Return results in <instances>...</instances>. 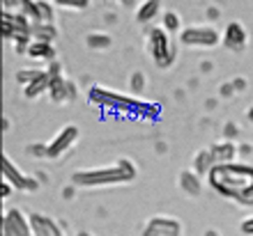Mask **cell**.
<instances>
[{"label":"cell","mask_w":253,"mask_h":236,"mask_svg":"<svg viewBox=\"0 0 253 236\" xmlns=\"http://www.w3.org/2000/svg\"><path fill=\"white\" fill-rule=\"evenodd\" d=\"M140 236H182V225L173 216H152L143 225Z\"/></svg>","instance_id":"52a82bcc"},{"label":"cell","mask_w":253,"mask_h":236,"mask_svg":"<svg viewBox=\"0 0 253 236\" xmlns=\"http://www.w3.org/2000/svg\"><path fill=\"white\" fill-rule=\"evenodd\" d=\"M40 23H53V7L46 0H37V19Z\"/></svg>","instance_id":"d4e9b609"},{"label":"cell","mask_w":253,"mask_h":236,"mask_svg":"<svg viewBox=\"0 0 253 236\" xmlns=\"http://www.w3.org/2000/svg\"><path fill=\"white\" fill-rule=\"evenodd\" d=\"M2 9L23 14L30 21L37 19V0H2Z\"/></svg>","instance_id":"5bb4252c"},{"label":"cell","mask_w":253,"mask_h":236,"mask_svg":"<svg viewBox=\"0 0 253 236\" xmlns=\"http://www.w3.org/2000/svg\"><path fill=\"white\" fill-rule=\"evenodd\" d=\"M44 73V69H19L16 71V83L19 85H23V87H28L33 80H37Z\"/></svg>","instance_id":"cb8c5ba5"},{"label":"cell","mask_w":253,"mask_h":236,"mask_svg":"<svg viewBox=\"0 0 253 236\" xmlns=\"http://www.w3.org/2000/svg\"><path fill=\"white\" fill-rule=\"evenodd\" d=\"M85 44L92 51H104V48H111V44H113V39H111V34L108 33H90L87 34Z\"/></svg>","instance_id":"7402d4cb"},{"label":"cell","mask_w":253,"mask_h":236,"mask_svg":"<svg viewBox=\"0 0 253 236\" xmlns=\"http://www.w3.org/2000/svg\"><path fill=\"white\" fill-rule=\"evenodd\" d=\"M247 119H249V122H251V124H253V105H251V108H249V112H247Z\"/></svg>","instance_id":"8d00e7d4"},{"label":"cell","mask_w":253,"mask_h":236,"mask_svg":"<svg viewBox=\"0 0 253 236\" xmlns=\"http://www.w3.org/2000/svg\"><path fill=\"white\" fill-rule=\"evenodd\" d=\"M221 41H223V46H226L228 51L242 53L244 48H247V44H249L247 28L242 26V23H237V21L228 23L226 30H223V34H221Z\"/></svg>","instance_id":"9c48e42d"},{"label":"cell","mask_w":253,"mask_h":236,"mask_svg":"<svg viewBox=\"0 0 253 236\" xmlns=\"http://www.w3.org/2000/svg\"><path fill=\"white\" fill-rule=\"evenodd\" d=\"M79 236H92L90 232H79Z\"/></svg>","instance_id":"f35d334b"},{"label":"cell","mask_w":253,"mask_h":236,"mask_svg":"<svg viewBox=\"0 0 253 236\" xmlns=\"http://www.w3.org/2000/svg\"><path fill=\"white\" fill-rule=\"evenodd\" d=\"M30 223H33L35 236H65L62 234V227L55 220H51L48 216H40V213H33L30 216Z\"/></svg>","instance_id":"4fadbf2b"},{"label":"cell","mask_w":253,"mask_h":236,"mask_svg":"<svg viewBox=\"0 0 253 236\" xmlns=\"http://www.w3.org/2000/svg\"><path fill=\"white\" fill-rule=\"evenodd\" d=\"M212 168H214V161H212V151L210 149H200L193 156V170L198 172V174H210Z\"/></svg>","instance_id":"44dd1931"},{"label":"cell","mask_w":253,"mask_h":236,"mask_svg":"<svg viewBox=\"0 0 253 236\" xmlns=\"http://www.w3.org/2000/svg\"><path fill=\"white\" fill-rule=\"evenodd\" d=\"M2 220H5V223L12 227V232L16 236H35V230H33L30 218H26L19 209H9L5 213V218H2Z\"/></svg>","instance_id":"8fae6325"},{"label":"cell","mask_w":253,"mask_h":236,"mask_svg":"<svg viewBox=\"0 0 253 236\" xmlns=\"http://www.w3.org/2000/svg\"><path fill=\"white\" fill-rule=\"evenodd\" d=\"M161 12V0H143L136 9V21L138 23H150L154 16H159Z\"/></svg>","instance_id":"ac0fdd59"},{"label":"cell","mask_w":253,"mask_h":236,"mask_svg":"<svg viewBox=\"0 0 253 236\" xmlns=\"http://www.w3.org/2000/svg\"><path fill=\"white\" fill-rule=\"evenodd\" d=\"M161 28H164L168 34H175V33H182V30H184V28H182V23H180V14L173 12V9L164 14V26H161Z\"/></svg>","instance_id":"603a6c76"},{"label":"cell","mask_w":253,"mask_h":236,"mask_svg":"<svg viewBox=\"0 0 253 236\" xmlns=\"http://www.w3.org/2000/svg\"><path fill=\"white\" fill-rule=\"evenodd\" d=\"M87 101L97 108L113 112V115H125V117H136V119H157L161 112V105L154 101H143L136 97H126V94H118L108 87L94 85L87 94Z\"/></svg>","instance_id":"7a4b0ae2"},{"label":"cell","mask_w":253,"mask_h":236,"mask_svg":"<svg viewBox=\"0 0 253 236\" xmlns=\"http://www.w3.org/2000/svg\"><path fill=\"white\" fill-rule=\"evenodd\" d=\"M28 154L35 158H48V144H42V142H33V144H28Z\"/></svg>","instance_id":"83f0119b"},{"label":"cell","mask_w":253,"mask_h":236,"mask_svg":"<svg viewBox=\"0 0 253 236\" xmlns=\"http://www.w3.org/2000/svg\"><path fill=\"white\" fill-rule=\"evenodd\" d=\"M46 71H48V76H51V78H55V76H62V67H60V62H58V60L48 62Z\"/></svg>","instance_id":"f546056e"},{"label":"cell","mask_w":253,"mask_h":236,"mask_svg":"<svg viewBox=\"0 0 253 236\" xmlns=\"http://www.w3.org/2000/svg\"><path fill=\"white\" fill-rule=\"evenodd\" d=\"M233 87L237 90V92H242V90L247 87V80H244V78H235V80H233Z\"/></svg>","instance_id":"e575fe53"},{"label":"cell","mask_w":253,"mask_h":236,"mask_svg":"<svg viewBox=\"0 0 253 236\" xmlns=\"http://www.w3.org/2000/svg\"><path fill=\"white\" fill-rule=\"evenodd\" d=\"M2 23L12 28L16 34H30V28H33V21L16 12H2Z\"/></svg>","instance_id":"e0dca14e"},{"label":"cell","mask_w":253,"mask_h":236,"mask_svg":"<svg viewBox=\"0 0 253 236\" xmlns=\"http://www.w3.org/2000/svg\"><path fill=\"white\" fill-rule=\"evenodd\" d=\"M12 188H14V186L9 184V181H5V179H2V181H0V197H2V200H7V197H9V193H12Z\"/></svg>","instance_id":"1f68e13d"},{"label":"cell","mask_w":253,"mask_h":236,"mask_svg":"<svg viewBox=\"0 0 253 236\" xmlns=\"http://www.w3.org/2000/svg\"><path fill=\"white\" fill-rule=\"evenodd\" d=\"M207 181L221 197L235 200L237 204H244V206H253V165H214L207 174Z\"/></svg>","instance_id":"6da1fadb"},{"label":"cell","mask_w":253,"mask_h":236,"mask_svg":"<svg viewBox=\"0 0 253 236\" xmlns=\"http://www.w3.org/2000/svg\"><path fill=\"white\" fill-rule=\"evenodd\" d=\"M129 90H133V92L138 94V92H143L145 90V76L140 71H136V73H131V78H129Z\"/></svg>","instance_id":"4316f807"},{"label":"cell","mask_w":253,"mask_h":236,"mask_svg":"<svg viewBox=\"0 0 253 236\" xmlns=\"http://www.w3.org/2000/svg\"><path fill=\"white\" fill-rule=\"evenodd\" d=\"M240 230H242V234H244V236H253V216H249V218H244V220H242Z\"/></svg>","instance_id":"f1b7e54d"},{"label":"cell","mask_w":253,"mask_h":236,"mask_svg":"<svg viewBox=\"0 0 253 236\" xmlns=\"http://www.w3.org/2000/svg\"><path fill=\"white\" fill-rule=\"evenodd\" d=\"M207 16H210V19H219V9H216V7H210V9H207Z\"/></svg>","instance_id":"d590c367"},{"label":"cell","mask_w":253,"mask_h":236,"mask_svg":"<svg viewBox=\"0 0 253 236\" xmlns=\"http://www.w3.org/2000/svg\"><path fill=\"white\" fill-rule=\"evenodd\" d=\"M138 174L136 165L129 158H120L118 163L106 168H90V170H76L72 174V184L81 188H99V186L129 184Z\"/></svg>","instance_id":"3957f363"},{"label":"cell","mask_w":253,"mask_h":236,"mask_svg":"<svg viewBox=\"0 0 253 236\" xmlns=\"http://www.w3.org/2000/svg\"><path fill=\"white\" fill-rule=\"evenodd\" d=\"M147 48H150L154 65L161 69H168L175 62V48L170 46V34L164 28H152L147 33Z\"/></svg>","instance_id":"277c9868"},{"label":"cell","mask_w":253,"mask_h":236,"mask_svg":"<svg viewBox=\"0 0 253 236\" xmlns=\"http://www.w3.org/2000/svg\"><path fill=\"white\" fill-rule=\"evenodd\" d=\"M30 60H37V62H53L55 60V48L51 46V41H37L33 39V44H30V48H28L26 53Z\"/></svg>","instance_id":"9a60e30c"},{"label":"cell","mask_w":253,"mask_h":236,"mask_svg":"<svg viewBox=\"0 0 253 236\" xmlns=\"http://www.w3.org/2000/svg\"><path fill=\"white\" fill-rule=\"evenodd\" d=\"M30 37L37 39V41H53L55 39V26L53 23H40V21H33Z\"/></svg>","instance_id":"ffe728a7"},{"label":"cell","mask_w":253,"mask_h":236,"mask_svg":"<svg viewBox=\"0 0 253 236\" xmlns=\"http://www.w3.org/2000/svg\"><path fill=\"white\" fill-rule=\"evenodd\" d=\"M180 41L184 44V46L212 48L221 41V34L210 26H189L180 33Z\"/></svg>","instance_id":"5b68a950"},{"label":"cell","mask_w":253,"mask_h":236,"mask_svg":"<svg viewBox=\"0 0 253 236\" xmlns=\"http://www.w3.org/2000/svg\"><path fill=\"white\" fill-rule=\"evenodd\" d=\"M48 87H51V76H48V71L44 69V73H42L37 80H33V83H30V85L23 90V94H26L28 99H37L40 94L48 92Z\"/></svg>","instance_id":"d6986e66"},{"label":"cell","mask_w":253,"mask_h":236,"mask_svg":"<svg viewBox=\"0 0 253 236\" xmlns=\"http://www.w3.org/2000/svg\"><path fill=\"white\" fill-rule=\"evenodd\" d=\"M0 168H2V179H5V181H9V184H12L16 190L33 193V190L40 188L42 181H37V179L30 177V174H23V172L16 168V163H14L7 154H2V165H0Z\"/></svg>","instance_id":"8992f818"},{"label":"cell","mask_w":253,"mask_h":236,"mask_svg":"<svg viewBox=\"0 0 253 236\" xmlns=\"http://www.w3.org/2000/svg\"><path fill=\"white\" fill-rule=\"evenodd\" d=\"M205 236H219V234H216L214 230H207V232H205Z\"/></svg>","instance_id":"74e56055"},{"label":"cell","mask_w":253,"mask_h":236,"mask_svg":"<svg viewBox=\"0 0 253 236\" xmlns=\"http://www.w3.org/2000/svg\"><path fill=\"white\" fill-rule=\"evenodd\" d=\"M48 97L53 99L55 103H69L76 99V85L72 80H67L65 76H55V78H51Z\"/></svg>","instance_id":"30bf717a"},{"label":"cell","mask_w":253,"mask_h":236,"mask_svg":"<svg viewBox=\"0 0 253 236\" xmlns=\"http://www.w3.org/2000/svg\"><path fill=\"white\" fill-rule=\"evenodd\" d=\"M180 188L191 197H198L203 190V179L196 170H182L180 172Z\"/></svg>","instance_id":"2e32d148"},{"label":"cell","mask_w":253,"mask_h":236,"mask_svg":"<svg viewBox=\"0 0 253 236\" xmlns=\"http://www.w3.org/2000/svg\"><path fill=\"white\" fill-rule=\"evenodd\" d=\"M53 2L62 9H85L90 5V0H53Z\"/></svg>","instance_id":"484cf974"},{"label":"cell","mask_w":253,"mask_h":236,"mask_svg":"<svg viewBox=\"0 0 253 236\" xmlns=\"http://www.w3.org/2000/svg\"><path fill=\"white\" fill-rule=\"evenodd\" d=\"M235 92H237V90L233 87V83H223V85H221V90H219L221 97H233Z\"/></svg>","instance_id":"d6a6232c"},{"label":"cell","mask_w":253,"mask_h":236,"mask_svg":"<svg viewBox=\"0 0 253 236\" xmlns=\"http://www.w3.org/2000/svg\"><path fill=\"white\" fill-rule=\"evenodd\" d=\"M79 138H81V131L74 124L62 126V131L58 133V135H55L51 142H48V158H60V156H65L67 151H69L74 144H76V140H79Z\"/></svg>","instance_id":"ba28073f"},{"label":"cell","mask_w":253,"mask_h":236,"mask_svg":"<svg viewBox=\"0 0 253 236\" xmlns=\"http://www.w3.org/2000/svg\"><path fill=\"white\" fill-rule=\"evenodd\" d=\"M212 151V161L214 165H226V163H235V158H237V144L233 140H223V142H216L210 147Z\"/></svg>","instance_id":"7c38bea8"},{"label":"cell","mask_w":253,"mask_h":236,"mask_svg":"<svg viewBox=\"0 0 253 236\" xmlns=\"http://www.w3.org/2000/svg\"><path fill=\"white\" fill-rule=\"evenodd\" d=\"M74 193H76V186H65V188H62V197H65V200H74Z\"/></svg>","instance_id":"836d02e7"},{"label":"cell","mask_w":253,"mask_h":236,"mask_svg":"<svg viewBox=\"0 0 253 236\" xmlns=\"http://www.w3.org/2000/svg\"><path fill=\"white\" fill-rule=\"evenodd\" d=\"M240 133V129H237V124H233V122H228L226 129H223V135H226V140H233L235 135Z\"/></svg>","instance_id":"4dcf8cb0"}]
</instances>
